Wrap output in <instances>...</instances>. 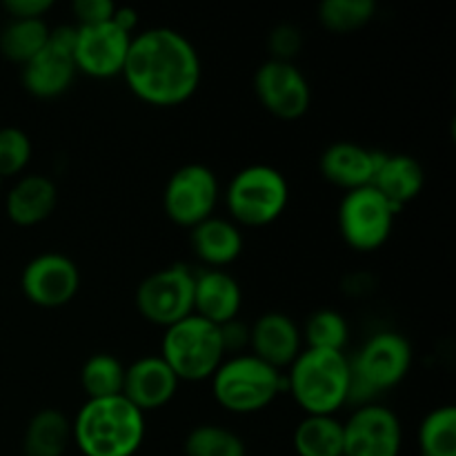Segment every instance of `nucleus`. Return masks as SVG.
<instances>
[{
	"mask_svg": "<svg viewBox=\"0 0 456 456\" xmlns=\"http://www.w3.org/2000/svg\"><path fill=\"white\" fill-rule=\"evenodd\" d=\"M200 74V56L190 38L169 27H154L134 36L120 76L138 101L176 107L194 96Z\"/></svg>",
	"mask_w": 456,
	"mask_h": 456,
	"instance_id": "nucleus-1",
	"label": "nucleus"
},
{
	"mask_svg": "<svg viewBox=\"0 0 456 456\" xmlns=\"http://www.w3.org/2000/svg\"><path fill=\"white\" fill-rule=\"evenodd\" d=\"M145 430V414L123 395L87 399L71 421V444L83 456H134Z\"/></svg>",
	"mask_w": 456,
	"mask_h": 456,
	"instance_id": "nucleus-2",
	"label": "nucleus"
},
{
	"mask_svg": "<svg viewBox=\"0 0 456 456\" xmlns=\"http://www.w3.org/2000/svg\"><path fill=\"white\" fill-rule=\"evenodd\" d=\"M288 370V390L305 417H334L347 405L352 368L346 352L303 347Z\"/></svg>",
	"mask_w": 456,
	"mask_h": 456,
	"instance_id": "nucleus-3",
	"label": "nucleus"
},
{
	"mask_svg": "<svg viewBox=\"0 0 456 456\" xmlns=\"http://www.w3.org/2000/svg\"><path fill=\"white\" fill-rule=\"evenodd\" d=\"M352 386L347 403L370 405L374 396L392 390L412 368V346L399 332H379L350 359Z\"/></svg>",
	"mask_w": 456,
	"mask_h": 456,
	"instance_id": "nucleus-4",
	"label": "nucleus"
},
{
	"mask_svg": "<svg viewBox=\"0 0 456 456\" xmlns=\"http://www.w3.org/2000/svg\"><path fill=\"white\" fill-rule=\"evenodd\" d=\"M225 356L221 328L200 316L190 314L165 328L160 359L172 368L178 381H209Z\"/></svg>",
	"mask_w": 456,
	"mask_h": 456,
	"instance_id": "nucleus-5",
	"label": "nucleus"
},
{
	"mask_svg": "<svg viewBox=\"0 0 456 456\" xmlns=\"http://www.w3.org/2000/svg\"><path fill=\"white\" fill-rule=\"evenodd\" d=\"M212 395L232 414H256L274 403L283 387V374L254 354H236L214 372Z\"/></svg>",
	"mask_w": 456,
	"mask_h": 456,
	"instance_id": "nucleus-6",
	"label": "nucleus"
},
{
	"mask_svg": "<svg viewBox=\"0 0 456 456\" xmlns=\"http://www.w3.org/2000/svg\"><path fill=\"white\" fill-rule=\"evenodd\" d=\"M288 200V178L265 163L248 165L236 172L225 191L230 221L239 227L272 225L283 216Z\"/></svg>",
	"mask_w": 456,
	"mask_h": 456,
	"instance_id": "nucleus-7",
	"label": "nucleus"
},
{
	"mask_svg": "<svg viewBox=\"0 0 456 456\" xmlns=\"http://www.w3.org/2000/svg\"><path fill=\"white\" fill-rule=\"evenodd\" d=\"M136 307L142 319L159 328H169L194 314V272L183 263L160 267L141 281Z\"/></svg>",
	"mask_w": 456,
	"mask_h": 456,
	"instance_id": "nucleus-8",
	"label": "nucleus"
},
{
	"mask_svg": "<svg viewBox=\"0 0 456 456\" xmlns=\"http://www.w3.org/2000/svg\"><path fill=\"white\" fill-rule=\"evenodd\" d=\"M396 209L374 187L347 191L338 205V232L354 252H377L387 243Z\"/></svg>",
	"mask_w": 456,
	"mask_h": 456,
	"instance_id": "nucleus-9",
	"label": "nucleus"
},
{
	"mask_svg": "<svg viewBox=\"0 0 456 456\" xmlns=\"http://www.w3.org/2000/svg\"><path fill=\"white\" fill-rule=\"evenodd\" d=\"M221 187L208 165L187 163L169 176L163 191V209L169 221L178 227L200 225L214 216Z\"/></svg>",
	"mask_w": 456,
	"mask_h": 456,
	"instance_id": "nucleus-10",
	"label": "nucleus"
},
{
	"mask_svg": "<svg viewBox=\"0 0 456 456\" xmlns=\"http://www.w3.org/2000/svg\"><path fill=\"white\" fill-rule=\"evenodd\" d=\"M254 94L279 120H298L312 105V87L294 62L265 61L254 74Z\"/></svg>",
	"mask_w": 456,
	"mask_h": 456,
	"instance_id": "nucleus-11",
	"label": "nucleus"
},
{
	"mask_svg": "<svg viewBox=\"0 0 456 456\" xmlns=\"http://www.w3.org/2000/svg\"><path fill=\"white\" fill-rule=\"evenodd\" d=\"M20 289L27 301L36 307L58 310L74 301L78 294L80 270L65 254H38L22 270Z\"/></svg>",
	"mask_w": 456,
	"mask_h": 456,
	"instance_id": "nucleus-12",
	"label": "nucleus"
},
{
	"mask_svg": "<svg viewBox=\"0 0 456 456\" xmlns=\"http://www.w3.org/2000/svg\"><path fill=\"white\" fill-rule=\"evenodd\" d=\"M401 448L403 428L399 417L386 405H361L343 423L346 456H399Z\"/></svg>",
	"mask_w": 456,
	"mask_h": 456,
	"instance_id": "nucleus-13",
	"label": "nucleus"
},
{
	"mask_svg": "<svg viewBox=\"0 0 456 456\" xmlns=\"http://www.w3.org/2000/svg\"><path fill=\"white\" fill-rule=\"evenodd\" d=\"M134 36L125 34L114 22L76 27V71L96 80H110L123 74Z\"/></svg>",
	"mask_w": 456,
	"mask_h": 456,
	"instance_id": "nucleus-14",
	"label": "nucleus"
},
{
	"mask_svg": "<svg viewBox=\"0 0 456 456\" xmlns=\"http://www.w3.org/2000/svg\"><path fill=\"white\" fill-rule=\"evenodd\" d=\"M181 381L160 354L141 356L125 368L123 396L142 414L160 410L176 396Z\"/></svg>",
	"mask_w": 456,
	"mask_h": 456,
	"instance_id": "nucleus-15",
	"label": "nucleus"
},
{
	"mask_svg": "<svg viewBox=\"0 0 456 456\" xmlns=\"http://www.w3.org/2000/svg\"><path fill=\"white\" fill-rule=\"evenodd\" d=\"M249 354L281 372L283 368H289L303 352L301 328L283 312H267L249 328Z\"/></svg>",
	"mask_w": 456,
	"mask_h": 456,
	"instance_id": "nucleus-16",
	"label": "nucleus"
},
{
	"mask_svg": "<svg viewBox=\"0 0 456 456\" xmlns=\"http://www.w3.org/2000/svg\"><path fill=\"white\" fill-rule=\"evenodd\" d=\"M381 151L368 150L359 142L338 141L332 142L319 159V172L325 183L338 190L354 191L372 185Z\"/></svg>",
	"mask_w": 456,
	"mask_h": 456,
	"instance_id": "nucleus-17",
	"label": "nucleus"
},
{
	"mask_svg": "<svg viewBox=\"0 0 456 456\" xmlns=\"http://www.w3.org/2000/svg\"><path fill=\"white\" fill-rule=\"evenodd\" d=\"M243 307V289L239 281L225 270L194 272V314L209 323L223 325L239 319Z\"/></svg>",
	"mask_w": 456,
	"mask_h": 456,
	"instance_id": "nucleus-18",
	"label": "nucleus"
},
{
	"mask_svg": "<svg viewBox=\"0 0 456 456\" xmlns=\"http://www.w3.org/2000/svg\"><path fill=\"white\" fill-rule=\"evenodd\" d=\"M76 74L78 71L74 65V53L47 40L43 52L22 65L20 80L27 94L40 101H52L67 94Z\"/></svg>",
	"mask_w": 456,
	"mask_h": 456,
	"instance_id": "nucleus-19",
	"label": "nucleus"
},
{
	"mask_svg": "<svg viewBox=\"0 0 456 456\" xmlns=\"http://www.w3.org/2000/svg\"><path fill=\"white\" fill-rule=\"evenodd\" d=\"M58 205V190L43 174H25L4 196L7 218L18 227H34L47 221Z\"/></svg>",
	"mask_w": 456,
	"mask_h": 456,
	"instance_id": "nucleus-20",
	"label": "nucleus"
},
{
	"mask_svg": "<svg viewBox=\"0 0 456 456\" xmlns=\"http://www.w3.org/2000/svg\"><path fill=\"white\" fill-rule=\"evenodd\" d=\"M396 212L412 203L426 187V169L410 154H383L379 159L372 185Z\"/></svg>",
	"mask_w": 456,
	"mask_h": 456,
	"instance_id": "nucleus-21",
	"label": "nucleus"
},
{
	"mask_svg": "<svg viewBox=\"0 0 456 456\" xmlns=\"http://www.w3.org/2000/svg\"><path fill=\"white\" fill-rule=\"evenodd\" d=\"M190 243L196 258L209 270H225L243 254V232L230 218L212 216L190 230Z\"/></svg>",
	"mask_w": 456,
	"mask_h": 456,
	"instance_id": "nucleus-22",
	"label": "nucleus"
},
{
	"mask_svg": "<svg viewBox=\"0 0 456 456\" xmlns=\"http://www.w3.org/2000/svg\"><path fill=\"white\" fill-rule=\"evenodd\" d=\"M71 445V421L56 408L38 410L27 423L22 456H65Z\"/></svg>",
	"mask_w": 456,
	"mask_h": 456,
	"instance_id": "nucleus-23",
	"label": "nucleus"
},
{
	"mask_svg": "<svg viewBox=\"0 0 456 456\" xmlns=\"http://www.w3.org/2000/svg\"><path fill=\"white\" fill-rule=\"evenodd\" d=\"M292 444L298 456H343V423L337 417H305Z\"/></svg>",
	"mask_w": 456,
	"mask_h": 456,
	"instance_id": "nucleus-24",
	"label": "nucleus"
},
{
	"mask_svg": "<svg viewBox=\"0 0 456 456\" xmlns=\"http://www.w3.org/2000/svg\"><path fill=\"white\" fill-rule=\"evenodd\" d=\"M49 31L52 27L45 20H9L0 31V53L9 62L27 65L45 49Z\"/></svg>",
	"mask_w": 456,
	"mask_h": 456,
	"instance_id": "nucleus-25",
	"label": "nucleus"
},
{
	"mask_svg": "<svg viewBox=\"0 0 456 456\" xmlns=\"http://www.w3.org/2000/svg\"><path fill=\"white\" fill-rule=\"evenodd\" d=\"M125 365L114 354L98 352L85 361L80 370V386L87 399H107L123 395Z\"/></svg>",
	"mask_w": 456,
	"mask_h": 456,
	"instance_id": "nucleus-26",
	"label": "nucleus"
},
{
	"mask_svg": "<svg viewBox=\"0 0 456 456\" xmlns=\"http://www.w3.org/2000/svg\"><path fill=\"white\" fill-rule=\"evenodd\" d=\"M421 456H456V408H435L419 428Z\"/></svg>",
	"mask_w": 456,
	"mask_h": 456,
	"instance_id": "nucleus-27",
	"label": "nucleus"
},
{
	"mask_svg": "<svg viewBox=\"0 0 456 456\" xmlns=\"http://www.w3.org/2000/svg\"><path fill=\"white\" fill-rule=\"evenodd\" d=\"M303 346L310 350H332L346 352L350 338V325L346 316L337 310H319L305 321L301 330Z\"/></svg>",
	"mask_w": 456,
	"mask_h": 456,
	"instance_id": "nucleus-28",
	"label": "nucleus"
},
{
	"mask_svg": "<svg viewBox=\"0 0 456 456\" xmlns=\"http://www.w3.org/2000/svg\"><path fill=\"white\" fill-rule=\"evenodd\" d=\"M377 16L374 0H323L319 20L332 34H352L363 29Z\"/></svg>",
	"mask_w": 456,
	"mask_h": 456,
	"instance_id": "nucleus-29",
	"label": "nucleus"
},
{
	"mask_svg": "<svg viewBox=\"0 0 456 456\" xmlns=\"http://www.w3.org/2000/svg\"><path fill=\"white\" fill-rule=\"evenodd\" d=\"M185 456H248L245 441L216 423L196 426L185 439Z\"/></svg>",
	"mask_w": 456,
	"mask_h": 456,
	"instance_id": "nucleus-30",
	"label": "nucleus"
},
{
	"mask_svg": "<svg viewBox=\"0 0 456 456\" xmlns=\"http://www.w3.org/2000/svg\"><path fill=\"white\" fill-rule=\"evenodd\" d=\"M34 147H31V138L25 129L13 127H0V178L20 176L29 165Z\"/></svg>",
	"mask_w": 456,
	"mask_h": 456,
	"instance_id": "nucleus-31",
	"label": "nucleus"
},
{
	"mask_svg": "<svg viewBox=\"0 0 456 456\" xmlns=\"http://www.w3.org/2000/svg\"><path fill=\"white\" fill-rule=\"evenodd\" d=\"M267 47H270L272 61H283V62H294V56L301 52L303 47V36L301 29L294 25H279L270 31V38H267Z\"/></svg>",
	"mask_w": 456,
	"mask_h": 456,
	"instance_id": "nucleus-32",
	"label": "nucleus"
},
{
	"mask_svg": "<svg viewBox=\"0 0 456 456\" xmlns=\"http://www.w3.org/2000/svg\"><path fill=\"white\" fill-rule=\"evenodd\" d=\"M116 12V4L110 0H76L71 4V13H74L76 27H92L110 22Z\"/></svg>",
	"mask_w": 456,
	"mask_h": 456,
	"instance_id": "nucleus-33",
	"label": "nucleus"
},
{
	"mask_svg": "<svg viewBox=\"0 0 456 456\" xmlns=\"http://www.w3.org/2000/svg\"><path fill=\"white\" fill-rule=\"evenodd\" d=\"M52 0H4L3 9L12 20H45V13L52 12Z\"/></svg>",
	"mask_w": 456,
	"mask_h": 456,
	"instance_id": "nucleus-34",
	"label": "nucleus"
},
{
	"mask_svg": "<svg viewBox=\"0 0 456 456\" xmlns=\"http://www.w3.org/2000/svg\"><path fill=\"white\" fill-rule=\"evenodd\" d=\"M111 22H114L118 29H123L125 34L136 36L138 27V12L132 7H116L114 16H111Z\"/></svg>",
	"mask_w": 456,
	"mask_h": 456,
	"instance_id": "nucleus-35",
	"label": "nucleus"
},
{
	"mask_svg": "<svg viewBox=\"0 0 456 456\" xmlns=\"http://www.w3.org/2000/svg\"><path fill=\"white\" fill-rule=\"evenodd\" d=\"M0 187H3V178H0Z\"/></svg>",
	"mask_w": 456,
	"mask_h": 456,
	"instance_id": "nucleus-36",
	"label": "nucleus"
},
{
	"mask_svg": "<svg viewBox=\"0 0 456 456\" xmlns=\"http://www.w3.org/2000/svg\"><path fill=\"white\" fill-rule=\"evenodd\" d=\"M343 456H346V454H343Z\"/></svg>",
	"mask_w": 456,
	"mask_h": 456,
	"instance_id": "nucleus-37",
	"label": "nucleus"
}]
</instances>
